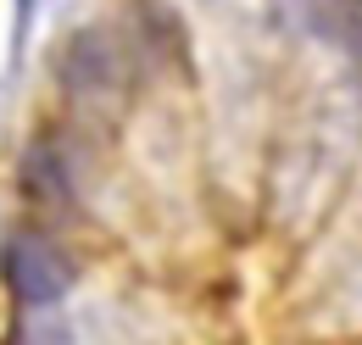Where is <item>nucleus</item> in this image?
<instances>
[{"mask_svg":"<svg viewBox=\"0 0 362 345\" xmlns=\"http://www.w3.org/2000/svg\"><path fill=\"white\" fill-rule=\"evenodd\" d=\"M6 284L28 306H50L73 290V267L45 234H11L6 240Z\"/></svg>","mask_w":362,"mask_h":345,"instance_id":"f257e3e1","label":"nucleus"},{"mask_svg":"<svg viewBox=\"0 0 362 345\" xmlns=\"http://www.w3.org/2000/svg\"><path fill=\"white\" fill-rule=\"evenodd\" d=\"M28 6H34V0H17V11H23V17H28Z\"/></svg>","mask_w":362,"mask_h":345,"instance_id":"f03ea898","label":"nucleus"}]
</instances>
